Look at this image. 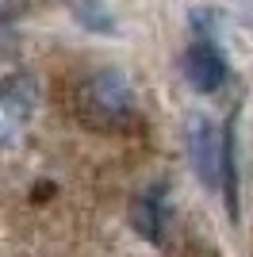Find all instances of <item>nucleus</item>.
I'll return each instance as SVG.
<instances>
[{
	"label": "nucleus",
	"instance_id": "nucleus-1",
	"mask_svg": "<svg viewBox=\"0 0 253 257\" xmlns=\"http://www.w3.org/2000/svg\"><path fill=\"white\" fill-rule=\"evenodd\" d=\"M188 150H192V165L200 173V181L207 188H226V204L234 215V158H230V139L222 135L211 119L196 115L188 131Z\"/></svg>",
	"mask_w": 253,
	"mask_h": 257
},
{
	"label": "nucleus",
	"instance_id": "nucleus-2",
	"mask_svg": "<svg viewBox=\"0 0 253 257\" xmlns=\"http://www.w3.org/2000/svg\"><path fill=\"white\" fill-rule=\"evenodd\" d=\"M81 111L88 123H100V127H119L123 119H131L135 111V92L126 85V77L115 69H104L84 81L81 88Z\"/></svg>",
	"mask_w": 253,
	"mask_h": 257
},
{
	"label": "nucleus",
	"instance_id": "nucleus-3",
	"mask_svg": "<svg viewBox=\"0 0 253 257\" xmlns=\"http://www.w3.org/2000/svg\"><path fill=\"white\" fill-rule=\"evenodd\" d=\"M35 81L31 77H8L0 85V146H8L23 135V127L31 123V111H35Z\"/></svg>",
	"mask_w": 253,
	"mask_h": 257
},
{
	"label": "nucleus",
	"instance_id": "nucleus-4",
	"mask_svg": "<svg viewBox=\"0 0 253 257\" xmlns=\"http://www.w3.org/2000/svg\"><path fill=\"white\" fill-rule=\"evenodd\" d=\"M184 77L196 92H219L222 81H226V62L215 46L196 43L184 50Z\"/></svg>",
	"mask_w": 253,
	"mask_h": 257
},
{
	"label": "nucleus",
	"instance_id": "nucleus-5",
	"mask_svg": "<svg viewBox=\"0 0 253 257\" xmlns=\"http://www.w3.org/2000/svg\"><path fill=\"white\" fill-rule=\"evenodd\" d=\"M131 223L146 242H161L165 238V211H161L158 196H142L135 207H131Z\"/></svg>",
	"mask_w": 253,
	"mask_h": 257
}]
</instances>
